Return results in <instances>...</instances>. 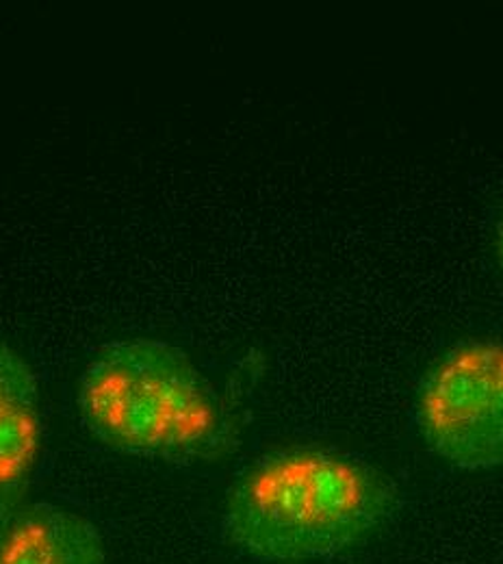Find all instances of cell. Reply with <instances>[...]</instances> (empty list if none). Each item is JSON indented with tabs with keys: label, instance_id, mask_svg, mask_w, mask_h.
Listing matches in <instances>:
<instances>
[{
	"label": "cell",
	"instance_id": "cell-1",
	"mask_svg": "<svg viewBox=\"0 0 503 564\" xmlns=\"http://www.w3.org/2000/svg\"><path fill=\"white\" fill-rule=\"evenodd\" d=\"M397 508V489L378 467L335 449L293 445L259 456L234 478L221 532L259 563H317L369 543Z\"/></svg>",
	"mask_w": 503,
	"mask_h": 564
},
{
	"label": "cell",
	"instance_id": "cell-2",
	"mask_svg": "<svg viewBox=\"0 0 503 564\" xmlns=\"http://www.w3.org/2000/svg\"><path fill=\"white\" fill-rule=\"evenodd\" d=\"M78 413L102 445L122 454L192 463L228 445L214 387L187 352L161 339L100 348L80 376Z\"/></svg>",
	"mask_w": 503,
	"mask_h": 564
},
{
	"label": "cell",
	"instance_id": "cell-3",
	"mask_svg": "<svg viewBox=\"0 0 503 564\" xmlns=\"http://www.w3.org/2000/svg\"><path fill=\"white\" fill-rule=\"evenodd\" d=\"M415 423L431 454L449 467H502V341H462L434 360L417 389Z\"/></svg>",
	"mask_w": 503,
	"mask_h": 564
},
{
	"label": "cell",
	"instance_id": "cell-4",
	"mask_svg": "<svg viewBox=\"0 0 503 564\" xmlns=\"http://www.w3.org/2000/svg\"><path fill=\"white\" fill-rule=\"evenodd\" d=\"M42 452V402L33 367L0 341V539L24 508Z\"/></svg>",
	"mask_w": 503,
	"mask_h": 564
},
{
	"label": "cell",
	"instance_id": "cell-5",
	"mask_svg": "<svg viewBox=\"0 0 503 564\" xmlns=\"http://www.w3.org/2000/svg\"><path fill=\"white\" fill-rule=\"evenodd\" d=\"M0 564H107V552L91 521L42 501L15 514L0 539Z\"/></svg>",
	"mask_w": 503,
	"mask_h": 564
},
{
	"label": "cell",
	"instance_id": "cell-6",
	"mask_svg": "<svg viewBox=\"0 0 503 564\" xmlns=\"http://www.w3.org/2000/svg\"><path fill=\"white\" fill-rule=\"evenodd\" d=\"M500 257H502V263H503V215H502V224H500Z\"/></svg>",
	"mask_w": 503,
	"mask_h": 564
}]
</instances>
